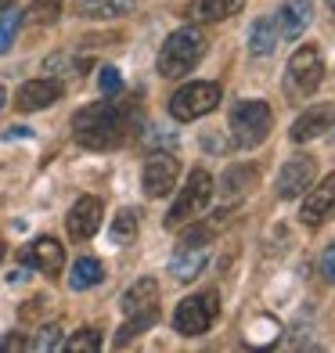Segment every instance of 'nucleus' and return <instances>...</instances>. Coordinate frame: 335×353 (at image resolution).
Returning <instances> with one entry per match:
<instances>
[{
	"mask_svg": "<svg viewBox=\"0 0 335 353\" xmlns=\"http://www.w3.org/2000/svg\"><path fill=\"white\" fill-rule=\"evenodd\" d=\"M216 317H220V296L216 292H195V296L177 303V310H173V328H177V335L195 339V335H205L213 328Z\"/></svg>",
	"mask_w": 335,
	"mask_h": 353,
	"instance_id": "7",
	"label": "nucleus"
},
{
	"mask_svg": "<svg viewBox=\"0 0 335 353\" xmlns=\"http://www.w3.org/2000/svg\"><path fill=\"white\" fill-rule=\"evenodd\" d=\"M61 94H65V87H61L58 79H29V83H22L19 94H14V108L19 112H43L54 101H61Z\"/></svg>",
	"mask_w": 335,
	"mask_h": 353,
	"instance_id": "13",
	"label": "nucleus"
},
{
	"mask_svg": "<svg viewBox=\"0 0 335 353\" xmlns=\"http://www.w3.org/2000/svg\"><path fill=\"white\" fill-rule=\"evenodd\" d=\"M8 8H14V0H0V11H8Z\"/></svg>",
	"mask_w": 335,
	"mask_h": 353,
	"instance_id": "33",
	"label": "nucleus"
},
{
	"mask_svg": "<svg viewBox=\"0 0 335 353\" xmlns=\"http://www.w3.org/2000/svg\"><path fill=\"white\" fill-rule=\"evenodd\" d=\"M14 350H33V339H26L19 332L4 335V339H0V353H14Z\"/></svg>",
	"mask_w": 335,
	"mask_h": 353,
	"instance_id": "29",
	"label": "nucleus"
},
{
	"mask_svg": "<svg viewBox=\"0 0 335 353\" xmlns=\"http://www.w3.org/2000/svg\"><path fill=\"white\" fill-rule=\"evenodd\" d=\"M317 181V163L310 155H292L289 163L278 170V199H299L307 188Z\"/></svg>",
	"mask_w": 335,
	"mask_h": 353,
	"instance_id": "10",
	"label": "nucleus"
},
{
	"mask_svg": "<svg viewBox=\"0 0 335 353\" xmlns=\"http://www.w3.org/2000/svg\"><path fill=\"white\" fill-rule=\"evenodd\" d=\"M220 98H223L220 83H213V79H191V83H184L170 98V116L181 119V123L202 119V116H210V112L220 105Z\"/></svg>",
	"mask_w": 335,
	"mask_h": 353,
	"instance_id": "5",
	"label": "nucleus"
},
{
	"mask_svg": "<svg viewBox=\"0 0 335 353\" xmlns=\"http://www.w3.org/2000/svg\"><path fill=\"white\" fill-rule=\"evenodd\" d=\"M101 281H105V263L94 260V256L76 260L72 270H69V288H72V292H87V288L101 285Z\"/></svg>",
	"mask_w": 335,
	"mask_h": 353,
	"instance_id": "20",
	"label": "nucleus"
},
{
	"mask_svg": "<svg viewBox=\"0 0 335 353\" xmlns=\"http://www.w3.org/2000/svg\"><path fill=\"white\" fill-rule=\"evenodd\" d=\"M210 199H213V176L205 170H191L187 184L181 188L177 202H173L170 213H166V228L177 231V228H184V223H191L205 205H210Z\"/></svg>",
	"mask_w": 335,
	"mask_h": 353,
	"instance_id": "6",
	"label": "nucleus"
},
{
	"mask_svg": "<svg viewBox=\"0 0 335 353\" xmlns=\"http://www.w3.org/2000/svg\"><path fill=\"white\" fill-rule=\"evenodd\" d=\"M19 26H22V14L14 11V8L0 11V54H8V51H11L14 37H19Z\"/></svg>",
	"mask_w": 335,
	"mask_h": 353,
	"instance_id": "26",
	"label": "nucleus"
},
{
	"mask_svg": "<svg viewBox=\"0 0 335 353\" xmlns=\"http://www.w3.org/2000/svg\"><path fill=\"white\" fill-rule=\"evenodd\" d=\"M43 307H47V296L29 299L26 307H22V321H33V317H40V314H43Z\"/></svg>",
	"mask_w": 335,
	"mask_h": 353,
	"instance_id": "31",
	"label": "nucleus"
},
{
	"mask_svg": "<svg viewBox=\"0 0 335 353\" xmlns=\"http://www.w3.org/2000/svg\"><path fill=\"white\" fill-rule=\"evenodd\" d=\"M274 47H278V26H274L270 14H263V19H256V22H252V29H249V54L267 58Z\"/></svg>",
	"mask_w": 335,
	"mask_h": 353,
	"instance_id": "21",
	"label": "nucleus"
},
{
	"mask_svg": "<svg viewBox=\"0 0 335 353\" xmlns=\"http://www.w3.org/2000/svg\"><path fill=\"white\" fill-rule=\"evenodd\" d=\"M205 33L199 26H181V29H173V33L166 37L163 43V51H159V76L163 79H181L187 76L191 69L199 65V61L205 58Z\"/></svg>",
	"mask_w": 335,
	"mask_h": 353,
	"instance_id": "2",
	"label": "nucleus"
},
{
	"mask_svg": "<svg viewBox=\"0 0 335 353\" xmlns=\"http://www.w3.org/2000/svg\"><path fill=\"white\" fill-rule=\"evenodd\" d=\"M137 238V210H119V216L112 220V242L130 245Z\"/></svg>",
	"mask_w": 335,
	"mask_h": 353,
	"instance_id": "23",
	"label": "nucleus"
},
{
	"mask_svg": "<svg viewBox=\"0 0 335 353\" xmlns=\"http://www.w3.org/2000/svg\"><path fill=\"white\" fill-rule=\"evenodd\" d=\"M19 260H22L26 267H37L40 274H47V278H58L61 267H65V249L58 245V238L43 234V238H33V242L22 249Z\"/></svg>",
	"mask_w": 335,
	"mask_h": 353,
	"instance_id": "12",
	"label": "nucleus"
},
{
	"mask_svg": "<svg viewBox=\"0 0 335 353\" xmlns=\"http://www.w3.org/2000/svg\"><path fill=\"white\" fill-rule=\"evenodd\" d=\"M22 19L29 26H54L61 19V0H33V4L26 8Z\"/></svg>",
	"mask_w": 335,
	"mask_h": 353,
	"instance_id": "22",
	"label": "nucleus"
},
{
	"mask_svg": "<svg viewBox=\"0 0 335 353\" xmlns=\"http://www.w3.org/2000/svg\"><path fill=\"white\" fill-rule=\"evenodd\" d=\"M61 350H69V353H98L101 350V332L98 328H79L72 339L61 343Z\"/></svg>",
	"mask_w": 335,
	"mask_h": 353,
	"instance_id": "24",
	"label": "nucleus"
},
{
	"mask_svg": "<svg viewBox=\"0 0 335 353\" xmlns=\"http://www.w3.org/2000/svg\"><path fill=\"white\" fill-rule=\"evenodd\" d=\"M0 260H4V238H0Z\"/></svg>",
	"mask_w": 335,
	"mask_h": 353,
	"instance_id": "34",
	"label": "nucleus"
},
{
	"mask_svg": "<svg viewBox=\"0 0 335 353\" xmlns=\"http://www.w3.org/2000/svg\"><path fill=\"white\" fill-rule=\"evenodd\" d=\"M61 325H43L40 335L33 339V350H61Z\"/></svg>",
	"mask_w": 335,
	"mask_h": 353,
	"instance_id": "27",
	"label": "nucleus"
},
{
	"mask_svg": "<svg viewBox=\"0 0 335 353\" xmlns=\"http://www.w3.org/2000/svg\"><path fill=\"white\" fill-rule=\"evenodd\" d=\"M155 321H159V314H137V317H126V325H123L119 335H116V346H126L130 339H137V335H141V332H148Z\"/></svg>",
	"mask_w": 335,
	"mask_h": 353,
	"instance_id": "25",
	"label": "nucleus"
},
{
	"mask_svg": "<svg viewBox=\"0 0 335 353\" xmlns=\"http://www.w3.org/2000/svg\"><path fill=\"white\" fill-rule=\"evenodd\" d=\"M101 216H105L101 199L79 195V199L72 202L69 216H65V231H69V238H76V242H87V238H94V234H98V228H101Z\"/></svg>",
	"mask_w": 335,
	"mask_h": 353,
	"instance_id": "11",
	"label": "nucleus"
},
{
	"mask_svg": "<svg viewBox=\"0 0 335 353\" xmlns=\"http://www.w3.org/2000/svg\"><path fill=\"white\" fill-rule=\"evenodd\" d=\"M270 126H274V112H270V105L260 101V98L238 101L231 108V137H234L238 148H260L270 137Z\"/></svg>",
	"mask_w": 335,
	"mask_h": 353,
	"instance_id": "3",
	"label": "nucleus"
},
{
	"mask_svg": "<svg viewBox=\"0 0 335 353\" xmlns=\"http://www.w3.org/2000/svg\"><path fill=\"white\" fill-rule=\"evenodd\" d=\"M119 310L126 317H137V314H159V281L155 278H141L123 292L119 299Z\"/></svg>",
	"mask_w": 335,
	"mask_h": 353,
	"instance_id": "15",
	"label": "nucleus"
},
{
	"mask_svg": "<svg viewBox=\"0 0 335 353\" xmlns=\"http://www.w3.org/2000/svg\"><path fill=\"white\" fill-rule=\"evenodd\" d=\"M137 0H76V11L83 19H94V22H108V19H123V14L134 11Z\"/></svg>",
	"mask_w": 335,
	"mask_h": 353,
	"instance_id": "19",
	"label": "nucleus"
},
{
	"mask_svg": "<svg viewBox=\"0 0 335 353\" xmlns=\"http://www.w3.org/2000/svg\"><path fill=\"white\" fill-rule=\"evenodd\" d=\"M325 79V58L317 51L314 43L299 47V51L289 58V65H285V90H289V98L296 101H307L310 94L321 87Z\"/></svg>",
	"mask_w": 335,
	"mask_h": 353,
	"instance_id": "4",
	"label": "nucleus"
},
{
	"mask_svg": "<svg viewBox=\"0 0 335 353\" xmlns=\"http://www.w3.org/2000/svg\"><path fill=\"white\" fill-rule=\"evenodd\" d=\"M134 123H137L134 105L105 98V101H94L87 108H79L72 116V137H76V144H83V148L108 152V148H119V144L130 141Z\"/></svg>",
	"mask_w": 335,
	"mask_h": 353,
	"instance_id": "1",
	"label": "nucleus"
},
{
	"mask_svg": "<svg viewBox=\"0 0 335 353\" xmlns=\"http://www.w3.org/2000/svg\"><path fill=\"white\" fill-rule=\"evenodd\" d=\"M181 176V163L173 152H152L145 159V170H141V188H145L148 199H166L173 188H177Z\"/></svg>",
	"mask_w": 335,
	"mask_h": 353,
	"instance_id": "8",
	"label": "nucleus"
},
{
	"mask_svg": "<svg viewBox=\"0 0 335 353\" xmlns=\"http://www.w3.org/2000/svg\"><path fill=\"white\" fill-rule=\"evenodd\" d=\"M328 8H335V0H328Z\"/></svg>",
	"mask_w": 335,
	"mask_h": 353,
	"instance_id": "35",
	"label": "nucleus"
},
{
	"mask_svg": "<svg viewBox=\"0 0 335 353\" xmlns=\"http://www.w3.org/2000/svg\"><path fill=\"white\" fill-rule=\"evenodd\" d=\"M4 105H8V94H4V87H0V112H4Z\"/></svg>",
	"mask_w": 335,
	"mask_h": 353,
	"instance_id": "32",
	"label": "nucleus"
},
{
	"mask_svg": "<svg viewBox=\"0 0 335 353\" xmlns=\"http://www.w3.org/2000/svg\"><path fill=\"white\" fill-rule=\"evenodd\" d=\"M314 19V0H285L274 14V26H278V37L285 40H296L307 33V26Z\"/></svg>",
	"mask_w": 335,
	"mask_h": 353,
	"instance_id": "14",
	"label": "nucleus"
},
{
	"mask_svg": "<svg viewBox=\"0 0 335 353\" xmlns=\"http://www.w3.org/2000/svg\"><path fill=\"white\" fill-rule=\"evenodd\" d=\"M242 8H245V0H195V4H187L184 14L191 22H227Z\"/></svg>",
	"mask_w": 335,
	"mask_h": 353,
	"instance_id": "18",
	"label": "nucleus"
},
{
	"mask_svg": "<svg viewBox=\"0 0 335 353\" xmlns=\"http://www.w3.org/2000/svg\"><path fill=\"white\" fill-rule=\"evenodd\" d=\"M332 116H335V105H314V108H307V112H303V116L292 123L289 137H292L296 144H307V141H314V137H321L325 130H332Z\"/></svg>",
	"mask_w": 335,
	"mask_h": 353,
	"instance_id": "16",
	"label": "nucleus"
},
{
	"mask_svg": "<svg viewBox=\"0 0 335 353\" xmlns=\"http://www.w3.org/2000/svg\"><path fill=\"white\" fill-rule=\"evenodd\" d=\"M328 216H335V173H328L321 184L307 188V199H303V210H299V223L303 228H321Z\"/></svg>",
	"mask_w": 335,
	"mask_h": 353,
	"instance_id": "9",
	"label": "nucleus"
},
{
	"mask_svg": "<svg viewBox=\"0 0 335 353\" xmlns=\"http://www.w3.org/2000/svg\"><path fill=\"white\" fill-rule=\"evenodd\" d=\"M98 87H101L105 98H116V94L123 90V76H119V69L105 65V69H101V76H98Z\"/></svg>",
	"mask_w": 335,
	"mask_h": 353,
	"instance_id": "28",
	"label": "nucleus"
},
{
	"mask_svg": "<svg viewBox=\"0 0 335 353\" xmlns=\"http://www.w3.org/2000/svg\"><path fill=\"white\" fill-rule=\"evenodd\" d=\"M321 274H325V281H332L335 285V242L325 249V256H321Z\"/></svg>",
	"mask_w": 335,
	"mask_h": 353,
	"instance_id": "30",
	"label": "nucleus"
},
{
	"mask_svg": "<svg viewBox=\"0 0 335 353\" xmlns=\"http://www.w3.org/2000/svg\"><path fill=\"white\" fill-rule=\"evenodd\" d=\"M256 181H260V173L252 170V166H231L227 173H223V181H220L223 210H234V205L242 202L252 188H256Z\"/></svg>",
	"mask_w": 335,
	"mask_h": 353,
	"instance_id": "17",
	"label": "nucleus"
}]
</instances>
